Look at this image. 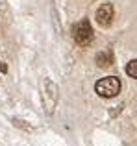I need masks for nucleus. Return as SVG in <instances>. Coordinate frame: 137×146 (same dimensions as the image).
<instances>
[{"mask_svg":"<svg viewBox=\"0 0 137 146\" xmlns=\"http://www.w3.org/2000/svg\"><path fill=\"white\" fill-rule=\"evenodd\" d=\"M126 74L130 76V78L137 80V59H132L130 63L126 65Z\"/></svg>","mask_w":137,"mask_h":146,"instance_id":"nucleus-6","label":"nucleus"},{"mask_svg":"<svg viewBox=\"0 0 137 146\" xmlns=\"http://www.w3.org/2000/svg\"><path fill=\"white\" fill-rule=\"evenodd\" d=\"M43 100H45L47 113H52V111H54V106H56V100H58V87H56V83L50 82V80H45Z\"/></svg>","mask_w":137,"mask_h":146,"instance_id":"nucleus-3","label":"nucleus"},{"mask_svg":"<svg viewBox=\"0 0 137 146\" xmlns=\"http://www.w3.org/2000/svg\"><path fill=\"white\" fill-rule=\"evenodd\" d=\"M113 15H115V11H113L111 4H102L96 9V22L100 26H104V28H108L113 22Z\"/></svg>","mask_w":137,"mask_h":146,"instance_id":"nucleus-4","label":"nucleus"},{"mask_svg":"<svg viewBox=\"0 0 137 146\" xmlns=\"http://www.w3.org/2000/svg\"><path fill=\"white\" fill-rule=\"evenodd\" d=\"M72 37H74V41L80 46H87V44L93 43L94 33H93V28H91L87 19H82L80 22L74 24V28H72Z\"/></svg>","mask_w":137,"mask_h":146,"instance_id":"nucleus-2","label":"nucleus"},{"mask_svg":"<svg viewBox=\"0 0 137 146\" xmlns=\"http://www.w3.org/2000/svg\"><path fill=\"white\" fill-rule=\"evenodd\" d=\"M0 72H7V67H6V63H2V61H0Z\"/></svg>","mask_w":137,"mask_h":146,"instance_id":"nucleus-7","label":"nucleus"},{"mask_svg":"<svg viewBox=\"0 0 137 146\" xmlns=\"http://www.w3.org/2000/svg\"><path fill=\"white\" fill-rule=\"evenodd\" d=\"M94 61H96V65L100 68H106V67H109V65L113 63V56H111V52H109V50H104V52H98L96 54Z\"/></svg>","mask_w":137,"mask_h":146,"instance_id":"nucleus-5","label":"nucleus"},{"mask_svg":"<svg viewBox=\"0 0 137 146\" xmlns=\"http://www.w3.org/2000/svg\"><path fill=\"white\" fill-rule=\"evenodd\" d=\"M94 91H96L98 96L102 98H113L120 93V80L115 78V76H108V78H102L96 82L94 85Z\"/></svg>","mask_w":137,"mask_h":146,"instance_id":"nucleus-1","label":"nucleus"}]
</instances>
